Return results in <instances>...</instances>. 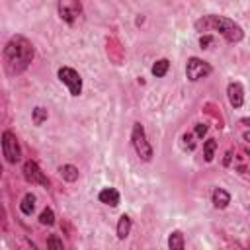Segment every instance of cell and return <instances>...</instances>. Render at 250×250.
<instances>
[{
	"mask_svg": "<svg viewBox=\"0 0 250 250\" xmlns=\"http://www.w3.org/2000/svg\"><path fill=\"white\" fill-rule=\"evenodd\" d=\"M207 129H209V127H207L205 123H197V125H195V133H193V135H195L197 139H203V137L207 135Z\"/></svg>",
	"mask_w": 250,
	"mask_h": 250,
	"instance_id": "7402d4cb",
	"label": "cell"
},
{
	"mask_svg": "<svg viewBox=\"0 0 250 250\" xmlns=\"http://www.w3.org/2000/svg\"><path fill=\"white\" fill-rule=\"evenodd\" d=\"M131 145H133V148H135V152H137V156H139L141 160L148 162V160L152 158V146H150V143L146 141L145 127H143L139 121L133 123V129H131Z\"/></svg>",
	"mask_w": 250,
	"mask_h": 250,
	"instance_id": "3957f363",
	"label": "cell"
},
{
	"mask_svg": "<svg viewBox=\"0 0 250 250\" xmlns=\"http://www.w3.org/2000/svg\"><path fill=\"white\" fill-rule=\"evenodd\" d=\"M20 211H21L23 215H27V217H29V215L35 211V195H33V193H25V195L21 197Z\"/></svg>",
	"mask_w": 250,
	"mask_h": 250,
	"instance_id": "9a60e30c",
	"label": "cell"
},
{
	"mask_svg": "<svg viewBox=\"0 0 250 250\" xmlns=\"http://www.w3.org/2000/svg\"><path fill=\"white\" fill-rule=\"evenodd\" d=\"M230 156H232V152L229 150V152H227V156H225V166H229V164H230Z\"/></svg>",
	"mask_w": 250,
	"mask_h": 250,
	"instance_id": "cb8c5ba5",
	"label": "cell"
},
{
	"mask_svg": "<svg viewBox=\"0 0 250 250\" xmlns=\"http://www.w3.org/2000/svg\"><path fill=\"white\" fill-rule=\"evenodd\" d=\"M31 117H33V123H35V125H41L43 121H47L49 113H47V109H45V107L37 105V107H33V113H31Z\"/></svg>",
	"mask_w": 250,
	"mask_h": 250,
	"instance_id": "d6986e66",
	"label": "cell"
},
{
	"mask_svg": "<svg viewBox=\"0 0 250 250\" xmlns=\"http://www.w3.org/2000/svg\"><path fill=\"white\" fill-rule=\"evenodd\" d=\"M131 227H133L131 217L123 213V215L119 217V221H117V238H119V240H125V238L129 236V232H131Z\"/></svg>",
	"mask_w": 250,
	"mask_h": 250,
	"instance_id": "7c38bea8",
	"label": "cell"
},
{
	"mask_svg": "<svg viewBox=\"0 0 250 250\" xmlns=\"http://www.w3.org/2000/svg\"><path fill=\"white\" fill-rule=\"evenodd\" d=\"M211 201H213V205L217 209H227L229 203H230V193L227 189H223V188H215L213 193H211Z\"/></svg>",
	"mask_w": 250,
	"mask_h": 250,
	"instance_id": "8fae6325",
	"label": "cell"
},
{
	"mask_svg": "<svg viewBox=\"0 0 250 250\" xmlns=\"http://www.w3.org/2000/svg\"><path fill=\"white\" fill-rule=\"evenodd\" d=\"M98 199H100V203H104V205L117 207L119 201H121V195H119V191H117L115 188H105V189H102V191L98 193Z\"/></svg>",
	"mask_w": 250,
	"mask_h": 250,
	"instance_id": "30bf717a",
	"label": "cell"
},
{
	"mask_svg": "<svg viewBox=\"0 0 250 250\" xmlns=\"http://www.w3.org/2000/svg\"><path fill=\"white\" fill-rule=\"evenodd\" d=\"M227 98H229V104L234 109L242 107V104H244V88H242V84L240 82H230L227 86Z\"/></svg>",
	"mask_w": 250,
	"mask_h": 250,
	"instance_id": "9c48e42d",
	"label": "cell"
},
{
	"mask_svg": "<svg viewBox=\"0 0 250 250\" xmlns=\"http://www.w3.org/2000/svg\"><path fill=\"white\" fill-rule=\"evenodd\" d=\"M193 139H195V135H193V133H186V135L182 137L184 146H186L188 150H193V148H195V141H193Z\"/></svg>",
	"mask_w": 250,
	"mask_h": 250,
	"instance_id": "ffe728a7",
	"label": "cell"
},
{
	"mask_svg": "<svg viewBox=\"0 0 250 250\" xmlns=\"http://www.w3.org/2000/svg\"><path fill=\"white\" fill-rule=\"evenodd\" d=\"M211 70L213 68H211V64L207 61H203L199 57H189L188 59V64H186V78L189 82H197V80L209 76Z\"/></svg>",
	"mask_w": 250,
	"mask_h": 250,
	"instance_id": "8992f818",
	"label": "cell"
},
{
	"mask_svg": "<svg viewBox=\"0 0 250 250\" xmlns=\"http://www.w3.org/2000/svg\"><path fill=\"white\" fill-rule=\"evenodd\" d=\"M213 43V35H209V33H205V35H201L199 37V45H201V49H209V45Z\"/></svg>",
	"mask_w": 250,
	"mask_h": 250,
	"instance_id": "603a6c76",
	"label": "cell"
},
{
	"mask_svg": "<svg viewBox=\"0 0 250 250\" xmlns=\"http://www.w3.org/2000/svg\"><path fill=\"white\" fill-rule=\"evenodd\" d=\"M59 174H61V178L62 180H66V182H76L78 180V176H80V172H78V168L76 166H72V164H62V166H59Z\"/></svg>",
	"mask_w": 250,
	"mask_h": 250,
	"instance_id": "4fadbf2b",
	"label": "cell"
},
{
	"mask_svg": "<svg viewBox=\"0 0 250 250\" xmlns=\"http://www.w3.org/2000/svg\"><path fill=\"white\" fill-rule=\"evenodd\" d=\"M193 27H195V31H199V33L217 31V33H221L229 43H238V41H242V37H244L242 27H240L234 20H230V18H227V16H217V14L201 16V18L193 23Z\"/></svg>",
	"mask_w": 250,
	"mask_h": 250,
	"instance_id": "7a4b0ae2",
	"label": "cell"
},
{
	"mask_svg": "<svg viewBox=\"0 0 250 250\" xmlns=\"http://www.w3.org/2000/svg\"><path fill=\"white\" fill-rule=\"evenodd\" d=\"M39 223L45 225V227H53V225H55V213H53L51 207H45V209L41 211V215H39Z\"/></svg>",
	"mask_w": 250,
	"mask_h": 250,
	"instance_id": "ac0fdd59",
	"label": "cell"
},
{
	"mask_svg": "<svg viewBox=\"0 0 250 250\" xmlns=\"http://www.w3.org/2000/svg\"><path fill=\"white\" fill-rule=\"evenodd\" d=\"M184 246H186V240H184L182 230H172L170 236H168V248H172V250H184Z\"/></svg>",
	"mask_w": 250,
	"mask_h": 250,
	"instance_id": "5bb4252c",
	"label": "cell"
},
{
	"mask_svg": "<svg viewBox=\"0 0 250 250\" xmlns=\"http://www.w3.org/2000/svg\"><path fill=\"white\" fill-rule=\"evenodd\" d=\"M23 178L29 184H37V186L49 188V178L45 176V172L39 168V164L35 160H25V164H23Z\"/></svg>",
	"mask_w": 250,
	"mask_h": 250,
	"instance_id": "ba28073f",
	"label": "cell"
},
{
	"mask_svg": "<svg viewBox=\"0 0 250 250\" xmlns=\"http://www.w3.org/2000/svg\"><path fill=\"white\" fill-rule=\"evenodd\" d=\"M168 68H170V61H168V59H158V61L152 64L150 72H152V76H156V78H162V76H166Z\"/></svg>",
	"mask_w": 250,
	"mask_h": 250,
	"instance_id": "2e32d148",
	"label": "cell"
},
{
	"mask_svg": "<svg viewBox=\"0 0 250 250\" xmlns=\"http://www.w3.org/2000/svg\"><path fill=\"white\" fill-rule=\"evenodd\" d=\"M33 45L27 37L23 35H14L6 45H4V51H2V59H4V68L10 76H16V74H21L23 70H27V66L31 64L33 61Z\"/></svg>",
	"mask_w": 250,
	"mask_h": 250,
	"instance_id": "6da1fadb",
	"label": "cell"
},
{
	"mask_svg": "<svg viewBox=\"0 0 250 250\" xmlns=\"http://www.w3.org/2000/svg\"><path fill=\"white\" fill-rule=\"evenodd\" d=\"M57 76H59V80L68 88V92H70V96H80L82 94V78H80V74L74 70V68H70V66H61L59 70H57Z\"/></svg>",
	"mask_w": 250,
	"mask_h": 250,
	"instance_id": "52a82bcc",
	"label": "cell"
},
{
	"mask_svg": "<svg viewBox=\"0 0 250 250\" xmlns=\"http://www.w3.org/2000/svg\"><path fill=\"white\" fill-rule=\"evenodd\" d=\"M57 12L64 23L72 25L82 16V2L80 0H57Z\"/></svg>",
	"mask_w": 250,
	"mask_h": 250,
	"instance_id": "277c9868",
	"label": "cell"
},
{
	"mask_svg": "<svg viewBox=\"0 0 250 250\" xmlns=\"http://www.w3.org/2000/svg\"><path fill=\"white\" fill-rule=\"evenodd\" d=\"M215 150H217V141L215 139H207L203 143V158H205V162H211L213 160Z\"/></svg>",
	"mask_w": 250,
	"mask_h": 250,
	"instance_id": "e0dca14e",
	"label": "cell"
},
{
	"mask_svg": "<svg viewBox=\"0 0 250 250\" xmlns=\"http://www.w3.org/2000/svg\"><path fill=\"white\" fill-rule=\"evenodd\" d=\"M47 248H59V250H62V240L53 234V236L47 238Z\"/></svg>",
	"mask_w": 250,
	"mask_h": 250,
	"instance_id": "44dd1931",
	"label": "cell"
},
{
	"mask_svg": "<svg viewBox=\"0 0 250 250\" xmlns=\"http://www.w3.org/2000/svg\"><path fill=\"white\" fill-rule=\"evenodd\" d=\"M0 143H2V152H4V156H6V160L10 164H16V162L21 160V146L18 143L16 133L4 131L2 137H0Z\"/></svg>",
	"mask_w": 250,
	"mask_h": 250,
	"instance_id": "5b68a950",
	"label": "cell"
},
{
	"mask_svg": "<svg viewBox=\"0 0 250 250\" xmlns=\"http://www.w3.org/2000/svg\"><path fill=\"white\" fill-rule=\"evenodd\" d=\"M0 176H2V166H0Z\"/></svg>",
	"mask_w": 250,
	"mask_h": 250,
	"instance_id": "d4e9b609",
	"label": "cell"
}]
</instances>
